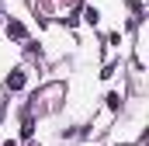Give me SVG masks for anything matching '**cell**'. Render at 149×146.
<instances>
[{
  "label": "cell",
  "mask_w": 149,
  "mask_h": 146,
  "mask_svg": "<svg viewBox=\"0 0 149 146\" xmlns=\"http://www.w3.org/2000/svg\"><path fill=\"white\" fill-rule=\"evenodd\" d=\"M24 87V70H14V77H7V91H21Z\"/></svg>",
  "instance_id": "1"
},
{
  "label": "cell",
  "mask_w": 149,
  "mask_h": 146,
  "mask_svg": "<svg viewBox=\"0 0 149 146\" xmlns=\"http://www.w3.org/2000/svg\"><path fill=\"white\" fill-rule=\"evenodd\" d=\"M7 35L10 38H24V25L21 21H7Z\"/></svg>",
  "instance_id": "2"
},
{
  "label": "cell",
  "mask_w": 149,
  "mask_h": 146,
  "mask_svg": "<svg viewBox=\"0 0 149 146\" xmlns=\"http://www.w3.org/2000/svg\"><path fill=\"white\" fill-rule=\"evenodd\" d=\"M108 108H111V111L121 108V94H108Z\"/></svg>",
  "instance_id": "3"
},
{
  "label": "cell",
  "mask_w": 149,
  "mask_h": 146,
  "mask_svg": "<svg viewBox=\"0 0 149 146\" xmlns=\"http://www.w3.org/2000/svg\"><path fill=\"white\" fill-rule=\"evenodd\" d=\"M87 21L97 25V21H101V11H97V7H87Z\"/></svg>",
  "instance_id": "4"
}]
</instances>
